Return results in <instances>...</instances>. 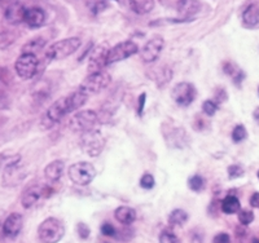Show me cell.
<instances>
[{
  "mask_svg": "<svg viewBox=\"0 0 259 243\" xmlns=\"http://www.w3.org/2000/svg\"><path fill=\"white\" fill-rule=\"evenodd\" d=\"M156 181H154L153 175H150V173H145V175L142 176V179H140V186L145 190H149L152 187L154 186Z\"/></svg>",
  "mask_w": 259,
  "mask_h": 243,
  "instance_id": "obj_30",
  "label": "cell"
},
{
  "mask_svg": "<svg viewBox=\"0 0 259 243\" xmlns=\"http://www.w3.org/2000/svg\"><path fill=\"white\" fill-rule=\"evenodd\" d=\"M218 108H219L218 104L212 100H206L202 105L203 113H205L207 117H212V115H215V113L218 112Z\"/></svg>",
  "mask_w": 259,
  "mask_h": 243,
  "instance_id": "obj_29",
  "label": "cell"
},
{
  "mask_svg": "<svg viewBox=\"0 0 259 243\" xmlns=\"http://www.w3.org/2000/svg\"><path fill=\"white\" fill-rule=\"evenodd\" d=\"M200 9V3L197 0H182L179 3V13L184 17L193 16L194 13L198 12Z\"/></svg>",
  "mask_w": 259,
  "mask_h": 243,
  "instance_id": "obj_22",
  "label": "cell"
},
{
  "mask_svg": "<svg viewBox=\"0 0 259 243\" xmlns=\"http://www.w3.org/2000/svg\"><path fill=\"white\" fill-rule=\"evenodd\" d=\"M254 220V214L247 210H240L239 212V221L242 225H249Z\"/></svg>",
  "mask_w": 259,
  "mask_h": 243,
  "instance_id": "obj_31",
  "label": "cell"
},
{
  "mask_svg": "<svg viewBox=\"0 0 259 243\" xmlns=\"http://www.w3.org/2000/svg\"><path fill=\"white\" fill-rule=\"evenodd\" d=\"M253 118H254V120H255L256 123L259 124V106H258V108L255 109V110H254V113H253Z\"/></svg>",
  "mask_w": 259,
  "mask_h": 243,
  "instance_id": "obj_39",
  "label": "cell"
},
{
  "mask_svg": "<svg viewBox=\"0 0 259 243\" xmlns=\"http://www.w3.org/2000/svg\"><path fill=\"white\" fill-rule=\"evenodd\" d=\"M227 99H228V94H227V92L224 91V89H218V91L215 92V97H214V100L212 101H215V103L218 104H222V103H224V101H227Z\"/></svg>",
  "mask_w": 259,
  "mask_h": 243,
  "instance_id": "obj_35",
  "label": "cell"
},
{
  "mask_svg": "<svg viewBox=\"0 0 259 243\" xmlns=\"http://www.w3.org/2000/svg\"><path fill=\"white\" fill-rule=\"evenodd\" d=\"M82 45V40L77 36L73 38L62 39V40L53 43L52 45L47 48L46 51V59L47 61H56V60L66 59V57L71 56L73 53L77 52Z\"/></svg>",
  "mask_w": 259,
  "mask_h": 243,
  "instance_id": "obj_1",
  "label": "cell"
},
{
  "mask_svg": "<svg viewBox=\"0 0 259 243\" xmlns=\"http://www.w3.org/2000/svg\"><path fill=\"white\" fill-rule=\"evenodd\" d=\"M109 45L106 43L99 44L91 52L89 57V71L90 74L103 71L105 66H108V55H109Z\"/></svg>",
  "mask_w": 259,
  "mask_h": 243,
  "instance_id": "obj_12",
  "label": "cell"
},
{
  "mask_svg": "<svg viewBox=\"0 0 259 243\" xmlns=\"http://www.w3.org/2000/svg\"><path fill=\"white\" fill-rule=\"evenodd\" d=\"M114 216L117 221H119L123 225H130L136 220V211L134 208L128 207V206H121L114 211Z\"/></svg>",
  "mask_w": 259,
  "mask_h": 243,
  "instance_id": "obj_19",
  "label": "cell"
},
{
  "mask_svg": "<svg viewBox=\"0 0 259 243\" xmlns=\"http://www.w3.org/2000/svg\"><path fill=\"white\" fill-rule=\"evenodd\" d=\"M24 226V217L17 212H12L3 224V233L8 238H16Z\"/></svg>",
  "mask_w": 259,
  "mask_h": 243,
  "instance_id": "obj_14",
  "label": "cell"
},
{
  "mask_svg": "<svg viewBox=\"0 0 259 243\" xmlns=\"http://www.w3.org/2000/svg\"><path fill=\"white\" fill-rule=\"evenodd\" d=\"M159 243H182V240L172 231L165 230L162 231L161 235H159Z\"/></svg>",
  "mask_w": 259,
  "mask_h": 243,
  "instance_id": "obj_27",
  "label": "cell"
},
{
  "mask_svg": "<svg viewBox=\"0 0 259 243\" xmlns=\"http://www.w3.org/2000/svg\"><path fill=\"white\" fill-rule=\"evenodd\" d=\"M251 243H259V239H256V238H254V239L251 240Z\"/></svg>",
  "mask_w": 259,
  "mask_h": 243,
  "instance_id": "obj_40",
  "label": "cell"
},
{
  "mask_svg": "<svg viewBox=\"0 0 259 243\" xmlns=\"http://www.w3.org/2000/svg\"><path fill=\"white\" fill-rule=\"evenodd\" d=\"M250 205H251V207L259 208V193L258 191H255V193L250 197Z\"/></svg>",
  "mask_w": 259,
  "mask_h": 243,
  "instance_id": "obj_38",
  "label": "cell"
},
{
  "mask_svg": "<svg viewBox=\"0 0 259 243\" xmlns=\"http://www.w3.org/2000/svg\"><path fill=\"white\" fill-rule=\"evenodd\" d=\"M258 179H259V171H258Z\"/></svg>",
  "mask_w": 259,
  "mask_h": 243,
  "instance_id": "obj_42",
  "label": "cell"
},
{
  "mask_svg": "<svg viewBox=\"0 0 259 243\" xmlns=\"http://www.w3.org/2000/svg\"><path fill=\"white\" fill-rule=\"evenodd\" d=\"M110 83V75L105 71H99V73L89 74L85 76L84 80L80 83L79 89L80 92L85 94V96H92V94L99 93L103 91L104 88Z\"/></svg>",
  "mask_w": 259,
  "mask_h": 243,
  "instance_id": "obj_5",
  "label": "cell"
},
{
  "mask_svg": "<svg viewBox=\"0 0 259 243\" xmlns=\"http://www.w3.org/2000/svg\"><path fill=\"white\" fill-rule=\"evenodd\" d=\"M80 149L90 157H99L105 148V137L99 129L84 132L79 140Z\"/></svg>",
  "mask_w": 259,
  "mask_h": 243,
  "instance_id": "obj_3",
  "label": "cell"
},
{
  "mask_svg": "<svg viewBox=\"0 0 259 243\" xmlns=\"http://www.w3.org/2000/svg\"><path fill=\"white\" fill-rule=\"evenodd\" d=\"M258 94H259V88H258Z\"/></svg>",
  "mask_w": 259,
  "mask_h": 243,
  "instance_id": "obj_43",
  "label": "cell"
},
{
  "mask_svg": "<svg viewBox=\"0 0 259 243\" xmlns=\"http://www.w3.org/2000/svg\"><path fill=\"white\" fill-rule=\"evenodd\" d=\"M128 4L138 15H147L154 8V0H128Z\"/></svg>",
  "mask_w": 259,
  "mask_h": 243,
  "instance_id": "obj_20",
  "label": "cell"
},
{
  "mask_svg": "<svg viewBox=\"0 0 259 243\" xmlns=\"http://www.w3.org/2000/svg\"><path fill=\"white\" fill-rule=\"evenodd\" d=\"M39 68V60L35 55L22 53L15 64L16 73L22 79H31L36 75Z\"/></svg>",
  "mask_w": 259,
  "mask_h": 243,
  "instance_id": "obj_8",
  "label": "cell"
},
{
  "mask_svg": "<svg viewBox=\"0 0 259 243\" xmlns=\"http://www.w3.org/2000/svg\"><path fill=\"white\" fill-rule=\"evenodd\" d=\"M222 211L226 215H233L236 212H240V208H241V205H240V201L237 197L235 196H227L223 201H222Z\"/></svg>",
  "mask_w": 259,
  "mask_h": 243,
  "instance_id": "obj_21",
  "label": "cell"
},
{
  "mask_svg": "<svg viewBox=\"0 0 259 243\" xmlns=\"http://www.w3.org/2000/svg\"><path fill=\"white\" fill-rule=\"evenodd\" d=\"M171 97L179 106H189L196 100L197 91L192 83L182 82L174 85L172 91H171Z\"/></svg>",
  "mask_w": 259,
  "mask_h": 243,
  "instance_id": "obj_9",
  "label": "cell"
},
{
  "mask_svg": "<svg viewBox=\"0 0 259 243\" xmlns=\"http://www.w3.org/2000/svg\"><path fill=\"white\" fill-rule=\"evenodd\" d=\"M101 233H103L105 237H114L117 230H115V228L110 223H104L103 225H101Z\"/></svg>",
  "mask_w": 259,
  "mask_h": 243,
  "instance_id": "obj_34",
  "label": "cell"
},
{
  "mask_svg": "<svg viewBox=\"0 0 259 243\" xmlns=\"http://www.w3.org/2000/svg\"><path fill=\"white\" fill-rule=\"evenodd\" d=\"M52 193L53 190L47 185H32L22 194L21 202H22V206L25 208H31L32 206H35L36 203L40 202L41 200L48 198Z\"/></svg>",
  "mask_w": 259,
  "mask_h": 243,
  "instance_id": "obj_11",
  "label": "cell"
},
{
  "mask_svg": "<svg viewBox=\"0 0 259 243\" xmlns=\"http://www.w3.org/2000/svg\"><path fill=\"white\" fill-rule=\"evenodd\" d=\"M25 24L31 29H39L43 26L46 22V13L45 11L39 7H31L27 8L26 15H25Z\"/></svg>",
  "mask_w": 259,
  "mask_h": 243,
  "instance_id": "obj_16",
  "label": "cell"
},
{
  "mask_svg": "<svg viewBox=\"0 0 259 243\" xmlns=\"http://www.w3.org/2000/svg\"><path fill=\"white\" fill-rule=\"evenodd\" d=\"M2 2H4V0H0V3H2Z\"/></svg>",
  "mask_w": 259,
  "mask_h": 243,
  "instance_id": "obj_41",
  "label": "cell"
},
{
  "mask_svg": "<svg viewBox=\"0 0 259 243\" xmlns=\"http://www.w3.org/2000/svg\"><path fill=\"white\" fill-rule=\"evenodd\" d=\"M212 242L214 243H231V237H230V234H227V233H218V234L214 237Z\"/></svg>",
  "mask_w": 259,
  "mask_h": 243,
  "instance_id": "obj_36",
  "label": "cell"
},
{
  "mask_svg": "<svg viewBox=\"0 0 259 243\" xmlns=\"http://www.w3.org/2000/svg\"><path fill=\"white\" fill-rule=\"evenodd\" d=\"M65 170V163L62 161H53L50 164H47V167L45 168V176L46 179L51 182H56L61 179L62 173Z\"/></svg>",
  "mask_w": 259,
  "mask_h": 243,
  "instance_id": "obj_17",
  "label": "cell"
},
{
  "mask_svg": "<svg viewBox=\"0 0 259 243\" xmlns=\"http://www.w3.org/2000/svg\"><path fill=\"white\" fill-rule=\"evenodd\" d=\"M13 41V36L8 32H0V48H7Z\"/></svg>",
  "mask_w": 259,
  "mask_h": 243,
  "instance_id": "obj_33",
  "label": "cell"
},
{
  "mask_svg": "<svg viewBox=\"0 0 259 243\" xmlns=\"http://www.w3.org/2000/svg\"><path fill=\"white\" fill-rule=\"evenodd\" d=\"M247 136L246 133V128H245L242 124H239V126H236L235 128H233L232 131V140L235 141V142H241L242 140H245Z\"/></svg>",
  "mask_w": 259,
  "mask_h": 243,
  "instance_id": "obj_26",
  "label": "cell"
},
{
  "mask_svg": "<svg viewBox=\"0 0 259 243\" xmlns=\"http://www.w3.org/2000/svg\"><path fill=\"white\" fill-rule=\"evenodd\" d=\"M99 123V117L97 113L94 110H82L78 112L77 114L73 115L69 122V127L73 132H89L91 129H95L96 124Z\"/></svg>",
  "mask_w": 259,
  "mask_h": 243,
  "instance_id": "obj_7",
  "label": "cell"
},
{
  "mask_svg": "<svg viewBox=\"0 0 259 243\" xmlns=\"http://www.w3.org/2000/svg\"><path fill=\"white\" fill-rule=\"evenodd\" d=\"M145 100H147V93H145V92H143V93L139 96V105H138L139 115H143V113H144Z\"/></svg>",
  "mask_w": 259,
  "mask_h": 243,
  "instance_id": "obj_37",
  "label": "cell"
},
{
  "mask_svg": "<svg viewBox=\"0 0 259 243\" xmlns=\"http://www.w3.org/2000/svg\"><path fill=\"white\" fill-rule=\"evenodd\" d=\"M227 172H228V177H230L231 180L242 177L245 173L244 168H242L240 164H232V166H230V167H228V170H227Z\"/></svg>",
  "mask_w": 259,
  "mask_h": 243,
  "instance_id": "obj_28",
  "label": "cell"
},
{
  "mask_svg": "<svg viewBox=\"0 0 259 243\" xmlns=\"http://www.w3.org/2000/svg\"><path fill=\"white\" fill-rule=\"evenodd\" d=\"M46 40L41 38H35L30 40L29 43H26L24 45V50H22V53H29V55H35L45 48Z\"/></svg>",
  "mask_w": 259,
  "mask_h": 243,
  "instance_id": "obj_24",
  "label": "cell"
},
{
  "mask_svg": "<svg viewBox=\"0 0 259 243\" xmlns=\"http://www.w3.org/2000/svg\"><path fill=\"white\" fill-rule=\"evenodd\" d=\"M70 113H73V109L69 103L68 96L61 97L48 108L47 113L43 118V123H46V127H52L53 124L61 122L62 118H65Z\"/></svg>",
  "mask_w": 259,
  "mask_h": 243,
  "instance_id": "obj_6",
  "label": "cell"
},
{
  "mask_svg": "<svg viewBox=\"0 0 259 243\" xmlns=\"http://www.w3.org/2000/svg\"><path fill=\"white\" fill-rule=\"evenodd\" d=\"M187 221H188V214L180 208L174 210L168 216V224L171 226H183Z\"/></svg>",
  "mask_w": 259,
  "mask_h": 243,
  "instance_id": "obj_23",
  "label": "cell"
},
{
  "mask_svg": "<svg viewBox=\"0 0 259 243\" xmlns=\"http://www.w3.org/2000/svg\"><path fill=\"white\" fill-rule=\"evenodd\" d=\"M165 47V40L159 36L156 38H152L150 40H148L144 44V47L140 51V56H142L143 61L150 64V62H154L161 55L162 50Z\"/></svg>",
  "mask_w": 259,
  "mask_h": 243,
  "instance_id": "obj_13",
  "label": "cell"
},
{
  "mask_svg": "<svg viewBox=\"0 0 259 243\" xmlns=\"http://www.w3.org/2000/svg\"><path fill=\"white\" fill-rule=\"evenodd\" d=\"M242 22L246 27L253 29L259 25V6L258 4H250L242 13Z\"/></svg>",
  "mask_w": 259,
  "mask_h": 243,
  "instance_id": "obj_18",
  "label": "cell"
},
{
  "mask_svg": "<svg viewBox=\"0 0 259 243\" xmlns=\"http://www.w3.org/2000/svg\"><path fill=\"white\" fill-rule=\"evenodd\" d=\"M27 8L24 4L15 2L7 6L6 11H4V18L8 24L11 25H20L21 22L25 21V15H26Z\"/></svg>",
  "mask_w": 259,
  "mask_h": 243,
  "instance_id": "obj_15",
  "label": "cell"
},
{
  "mask_svg": "<svg viewBox=\"0 0 259 243\" xmlns=\"http://www.w3.org/2000/svg\"><path fill=\"white\" fill-rule=\"evenodd\" d=\"M77 231H78V234H79V237L82 238V239H87V238L90 237V234H91V229L89 228V225H85L84 223L78 224Z\"/></svg>",
  "mask_w": 259,
  "mask_h": 243,
  "instance_id": "obj_32",
  "label": "cell"
},
{
  "mask_svg": "<svg viewBox=\"0 0 259 243\" xmlns=\"http://www.w3.org/2000/svg\"><path fill=\"white\" fill-rule=\"evenodd\" d=\"M65 226L61 220L48 217L39 225L38 237L43 243H57L64 238Z\"/></svg>",
  "mask_w": 259,
  "mask_h": 243,
  "instance_id": "obj_2",
  "label": "cell"
},
{
  "mask_svg": "<svg viewBox=\"0 0 259 243\" xmlns=\"http://www.w3.org/2000/svg\"><path fill=\"white\" fill-rule=\"evenodd\" d=\"M68 175L69 179L75 185L85 186L91 184L96 177V168L89 162H78L69 167Z\"/></svg>",
  "mask_w": 259,
  "mask_h": 243,
  "instance_id": "obj_4",
  "label": "cell"
},
{
  "mask_svg": "<svg viewBox=\"0 0 259 243\" xmlns=\"http://www.w3.org/2000/svg\"><path fill=\"white\" fill-rule=\"evenodd\" d=\"M139 52V45L133 40H126L117 44L110 48L109 55H108V65H113L115 62L123 61L128 57L134 56Z\"/></svg>",
  "mask_w": 259,
  "mask_h": 243,
  "instance_id": "obj_10",
  "label": "cell"
},
{
  "mask_svg": "<svg viewBox=\"0 0 259 243\" xmlns=\"http://www.w3.org/2000/svg\"><path fill=\"white\" fill-rule=\"evenodd\" d=\"M188 186L191 190L198 193V191H201L203 187H205V179H203L202 176H200V175L192 176L191 179L188 180Z\"/></svg>",
  "mask_w": 259,
  "mask_h": 243,
  "instance_id": "obj_25",
  "label": "cell"
}]
</instances>
